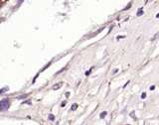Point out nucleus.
Instances as JSON below:
<instances>
[{
  "label": "nucleus",
  "instance_id": "5",
  "mask_svg": "<svg viewBox=\"0 0 159 125\" xmlns=\"http://www.w3.org/2000/svg\"><path fill=\"white\" fill-rule=\"evenodd\" d=\"M141 14H142V11H141V9H140V10H139V12H138V14H137V15L139 16V15H141Z\"/></svg>",
  "mask_w": 159,
  "mask_h": 125
},
{
  "label": "nucleus",
  "instance_id": "1",
  "mask_svg": "<svg viewBox=\"0 0 159 125\" xmlns=\"http://www.w3.org/2000/svg\"><path fill=\"white\" fill-rule=\"evenodd\" d=\"M9 106V102H8V100H2L1 101V110L3 111V110H5L7 107Z\"/></svg>",
  "mask_w": 159,
  "mask_h": 125
},
{
  "label": "nucleus",
  "instance_id": "7",
  "mask_svg": "<svg viewBox=\"0 0 159 125\" xmlns=\"http://www.w3.org/2000/svg\"><path fill=\"white\" fill-rule=\"evenodd\" d=\"M50 119H51V120H53V119H54V116H53V115H51V116H50Z\"/></svg>",
  "mask_w": 159,
  "mask_h": 125
},
{
  "label": "nucleus",
  "instance_id": "4",
  "mask_svg": "<svg viewBox=\"0 0 159 125\" xmlns=\"http://www.w3.org/2000/svg\"><path fill=\"white\" fill-rule=\"evenodd\" d=\"M77 106H78L77 104H74V105H73V107H72V109H73V110H75V109L77 108Z\"/></svg>",
  "mask_w": 159,
  "mask_h": 125
},
{
  "label": "nucleus",
  "instance_id": "6",
  "mask_svg": "<svg viewBox=\"0 0 159 125\" xmlns=\"http://www.w3.org/2000/svg\"><path fill=\"white\" fill-rule=\"evenodd\" d=\"M146 97V94H145V93H142L141 97H142V98H144V97Z\"/></svg>",
  "mask_w": 159,
  "mask_h": 125
},
{
  "label": "nucleus",
  "instance_id": "2",
  "mask_svg": "<svg viewBox=\"0 0 159 125\" xmlns=\"http://www.w3.org/2000/svg\"><path fill=\"white\" fill-rule=\"evenodd\" d=\"M61 85H62V83H60V84H59L58 85H54V86H53V88H54V89H58V88H60Z\"/></svg>",
  "mask_w": 159,
  "mask_h": 125
},
{
  "label": "nucleus",
  "instance_id": "3",
  "mask_svg": "<svg viewBox=\"0 0 159 125\" xmlns=\"http://www.w3.org/2000/svg\"><path fill=\"white\" fill-rule=\"evenodd\" d=\"M105 114H106V112H102L101 114V117L102 118V117H105Z\"/></svg>",
  "mask_w": 159,
  "mask_h": 125
}]
</instances>
